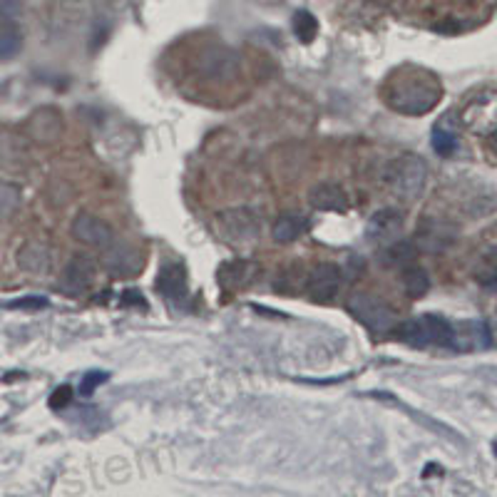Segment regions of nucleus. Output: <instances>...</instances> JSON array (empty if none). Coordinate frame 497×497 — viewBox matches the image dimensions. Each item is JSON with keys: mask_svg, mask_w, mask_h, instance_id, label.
Instances as JSON below:
<instances>
[{"mask_svg": "<svg viewBox=\"0 0 497 497\" xmlns=\"http://www.w3.org/2000/svg\"><path fill=\"white\" fill-rule=\"evenodd\" d=\"M393 334L410 345H453L456 348L457 328L443 316L423 314L408 318V321H398Z\"/></svg>", "mask_w": 497, "mask_h": 497, "instance_id": "nucleus-2", "label": "nucleus"}, {"mask_svg": "<svg viewBox=\"0 0 497 497\" xmlns=\"http://www.w3.org/2000/svg\"><path fill=\"white\" fill-rule=\"evenodd\" d=\"M428 182V164L418 154H403L388 164L386 184L391 192L403 202H413L420 197Z\"/></svg>", "mask_w": 497, "mask_h": 497, "instance_id": "nucleus-3", "label": "nucleus"}, {"mask_svg": "<svg viewBox=\"0 0 497 497\" xmlns=\"http://www.w3.org/2000/svg\"><path fill=\"white\" fill-rule=\"evenodd\" d=\"M92 274H95V264H92L90 256H72V262L62 272V291H68V294H85L92 284Z\"/></svg>", "mask_w": 497, "mask_h": 497, "instance_id": "nucleus-11", "label": "nucleus"}, {"mask_svg": "<svg viewBox=\"0 0 497 497\" xmlns=\"http://www.w3.org/2000/svg\"><path fill=\"white\" fill-rule=\"evenodd\" d=\"M256 272H259V266L252 264V262H229V264L222 266L219 279H222L224 286L242 289V286L252 284V281H254Z\"/></svg>", "mask_w": 497, "mask_h": 497, "instance_id": "nucleus-19", "label": "nucleus"}, {"mask_svg": "<svg viewBox=\"0 0 497 497\" xmlns=\"http://www.w3.org/2000/svg\"><path fill=\"white\" fill-rule=\"evenodd\" d=\"M344 284V274L336 264H316L311 274L306 276V294L314 301H331Z\"/></svg>", "mask_w": 497, "mask_h": 497, "instance_id": "nucleus-8", "label": "nucleus"}, {"mask_svg": "<svg viewBox=\"0 0 497 497\" xmlns=\"http://www.w3.org/2000/svg\"><path fill=\"white\" fill-rule=\"evenodd\" d=\"M348 311L361 321V324L376 336L393 334L398 326V314L388 304H383L378 296L354 294L348 301Z\"/></svg>", "mask_w": 497, "mask_h": 497, "instance_id": "nucleus-4", "label": "nucleus"}, {"mask_svg": "<svg viewBox=\"0 0 497 497\" xmlns=\"http://www.w3.org/2000/svg\"><path fill=\"white\" fill-rule=\"evenodd\" d=\"M72 234H75V239H80L82 244H87L92 249H107L115 242V232H112L110 224L90 212H80L75 216Z\"/></svg>", "mask_w": 497, "mask_h": 497, "instance_id": "nucleus-9", "label": "nucleus"}, {"mask_svg": "<svg viewBox=\"0 0 497 497\" xmlns=\"http://www.w3.org/2000/svg\"><path fill=\"white\" fill-rule=\"evenodd\" d=\"M42 306H48V301L42 296H25L23 301L8 304V308H42Z\"/></svg>", "mask_w": 497, "mask_h": 497, "instance_id": "nucleus-27", "label": "nucleus"}, {"mask_svg": "<svg viewBox=\"0 0 497 497\" xmlns=\"http://www.w3.org/2000/svg\"><path fill=\"white\" fill-rule=\"evenodd\" d=\"M294 32L301 42H314L318 35V21L308 11H299L294 15Z\"/></svg>", "mask_w": 497, "mask_h": 497, "instance_id": "nucleus-23", "label": "nucleus"}, {"mask_svg": "<svg viewBox=\"0 0 497 497\" xmlns=\"http://www.w3.org/2000/svg\"><path fill=\"white\" fill-rule=\"evenodd\" d=\"M463 124L470 133L475 134H490L497 130V95H480L467 102V107L463 110Z\"/></svg>", "mask_w": 497, "mask_h": 497, "instance_id": "nucleus-7", "label": "nucleus"}, {"mask_svg": "<svg viewBox=\"0 0 497 497\" xmlns=\"http://www.w3.org/2000/svg\"><path fill=\"white\" fill-rule=\"evenodd\" d=\"M18 264L25 272L38 274V272H42L48 266V249L42 244H25L21 249V254H18Z\"/></svg>", "mask_w": 497, "mask_h": 497, "instance_id": "nucleus-21", "label": "nucleus"}, {"mask_svg": "<svg viewBox=\"0 0 497 497\" xmlns=\"http://www.w3.org/2000/svg\"><path fill=\"white\" fill-rule=\"evenodd\" d=\"M157 289L162 291L167 301H174V304L184 301L187 299V269L179 262L164 264L157 276Z\"/></svg>", "mask_w": 497, "mask_h": 497, "instance_id": "nucleus-12", "label": "nucleus"}, {"mask_svg": "<svg viewBox=\"0 0 497 497\" xmlns=\"http://www.w3.org/2000/svg\"><path fill=\"white\" fill-rule=\"evenodd\" d=\"M21 207V189L11 182H0V222L11 219Z\"/></svg>", "mask_w": 497, "mask_h": 497, "instance_id": "nucleus-22", "label": "nucleus"}, {"mask_svg": "<svg viewBox=\"0 0 497 497\" xmlns=\"http://www.w3.org/2000/svg\"><path fill=\"white\" fill-rule=\"evenodd\" d=\"M105 252V266H107V272L110 274H117V276H124V274H133V272H137V266L133 264V249L127 246V244H117L112 242L107 249H102Z\"/></svg>", "mask_w": 497, "mask_h": 497, "instance_id": "nucleus-16", "label": "nucleus"}, {"mask_svg": "<svg viewBox=\"0 0 497 497\" xmlns=\"http://www.w3.org/2000/svg\"><path fill=\"white\" fill-rule=\"evenodd\" d=\"M308 232V219L304 214H281L274 222V239L279 244H291Z\"/></svg>", "mask_w": 497, "mask_h": 497, "instance_id": "nucleus-17", "label": "nucleus"}, {"mask_svg": "<svg viewBox=\"0 0 497 497\" xmlns=\"http://www.w3.org/2000/svg\"><path fill=\"white\" fill-rule=\"evenodd\" d=\"M477 281H480V286H485L487 291L497 294V266L480 272V274H477Z\"/></svg>", "mask_w": 497, "mask_h": 497, "instance_id": "nucleus-26", "label": "nucleus"}, {"mask_svg": "<svg viewBox=\"0 0 497 497\" xmlns=\"http://www.w3.org/2000/svg\"><path fill=\"white\" fill-rule=\"evenodd\" d=\"M416 244L413 242H396L386 244V249H381V254H378V262L383 266H391V269H398V266H408L413 264V259H416Z\"/></svg>", "mask_w": 497, "mask_h": 497, "instance_id": "nucleus-18", "label": "nucleus"}, {"mask_svg": "<svg viewBox=\"0 0 497 497\" xmlns=\"http://www.w3.org/2000/svg\"><path fill=\"white\" fill-rule=\"evenodd\" d=\"M23 48V28L18 13H13L5 3L0 5V60H11Z\"/></svg>", "mask_w": 497, "mask_h": 497, "instance_id": "nucleus-10", "label": "nucleus"}, {"mask_svg": "<svg viewBox=\"0 0 497 497\" xmlns=\"http://www.w3.org/2000/svg\"><path fill=\"white\" fill-rule=\"evenodd\" d=\"M70 398H72V388L70 386H62L58 388L55 393H52L51 398V406L52 408H62V406H68L70 403Z\"/></svg>", "mask_w": 497, "mask_h": 497, "instance_id": "nucleus-28", "label": "nucleus"}, {"mask_svg": "<svg viewBox=\"0 0 497 497\" xmlns=\"http://www.w3.org/2000/svg\"><path fill=\"white\" fill-rule=\"evenodd\" d=\"M433 150H436L440 157H450V154L457 150L456 133H450L443 124H437L436 130H433Z\"/></svg>", "mask_w": 497, "mask_h": 497, "instance_id": "nucleus-24", "label": "nucleus"}, {"mask_svg": "<svg viewBox=\"0 0 497 497\" xmlns=\"http://www.w3.org/2000/svg\"><path fill=\"white\" fill-rule=\"evenodd\" d=\"M308 202L321 212H345L348 209V194L338 184L321 182L308 192Z\"/></svg>", "mask_w": 497, "mask_h": 497, "instance_id": "nucleus-14", "label": "nucleus"}, {"mask_svg": "<svg viewBox=\"0 0 497 497\" xmlns=\"http://www.w3.org/2000/svg\"><path fill=\"white\" fill-rule=\"evenodd\" d=\"M403 286H406V294L410 299H420V296L428 294L430 289V276L423 266L408 264L403 266Z\"/></svg>", "mask_w": 497, "mask_h": 497, "instance_id": "nucleus-20", "label": "nucleus"}, {"mask_svg": "<svg viewBox=\"0 0 497 497\" xmlns=\"http://www.w3.org/2000/svg\"><path fill=\"white\" fill-rule=\"evenodd\" d=\"M456 242V226L447 222H440V219H430V216H426L423 222L418 224L416 236H413V244H416L418 252H426V254H443Z\"/></svg>", "mask_w": 497, "mask_h": 497, "instance_id": "nucleus-6", "label": "nucleus"}, {"mask_svg": "<svg viewBox=\"0 0 497 497\" xmlns=\"http://www.w3.org/2000/svg\"><path fill=\"white\" fill-rule=\"evenodd\" d=\"M216 232L229 244H254L259 239V219L252 209H226L216 214Z\"/></svg>", "mask_w": 497, "mask_h": 497, "instance_id": "nucleus-5", "label": "nucleus"}, {"mask_svg": "<svg viewBox=\"0 0 497 497\" xmlns=\"http://www.w3.org/2000/svg\"><path fill=\"white\" fill-rule=\"evenodd\" d=\"M105 381H107V373H105V371H92V373H87V376L82 378L80 393L82 396H90V393H95L97 386H102Z\"/></svg>", "mask_w": 497, "mask_h": 497, "instance_id": "nucleus-25", "label": "nucleus"}, {"mask_svg": "<svg viewBox=\"0 0 497 497\" xmlns=\"http://www.w3.org/2000/svg\"><path fill=\"white\" fill-rule=\"evenodd\" d=\"M403 232V212L398 209H381L371 216V224H368V234L376 239V242H396L398 236Z\"/></svg>", "mask_w": 497, "mask_h": 497, "instance_id": "nucleus-13", "label": "nucleus"}, {"mask_svg": "<svg viewBox=\"0 0 497 497\" xmlns=\"http://www.w3.org/2000/svg\"><path fill=\"white\" fill-rule=\"evenodd\" d=\"M490 147H492V150H495V152H497V130L492 134H490Z\"/></svg>", "mask_w": 497, "mask_h": 497, "instance_id": "nucleus-29", "label": "nucleus"}, {"mask_svg": "<svg viewBox=\"0 0 497 497\" xmlns=\"http://www.w3.org/2000/svg\"><path fill=\"white\" fill-rule=\"evenodd\" d=\"M28 130H31V134L38 143H52V140H58L62 133L60 115H58V110H51V107L38 110L31 117Z\"/></svg>", "mask_w": 497, "mask_h": 497, "instance_id": "nucleus-15", "label": "nucleus"}, {"mask_svg": "<svg viewBox=\"0 0 497 497\" xmlns=\"http://www.w3.org/2000/svg\"><path fill=\"white\" fill-rule=\"evenodd\" d=\"M386 102L391 110L400 115H426L436 107L443 95L440 82L430 70L418 68V65H400L398 70L388 75L386 87H383Z\"/></svg>", "mask_w": 497, "mask_h": 497, "instance_id": "nucleus-1", "label": "nucleus"}]
</instances>
